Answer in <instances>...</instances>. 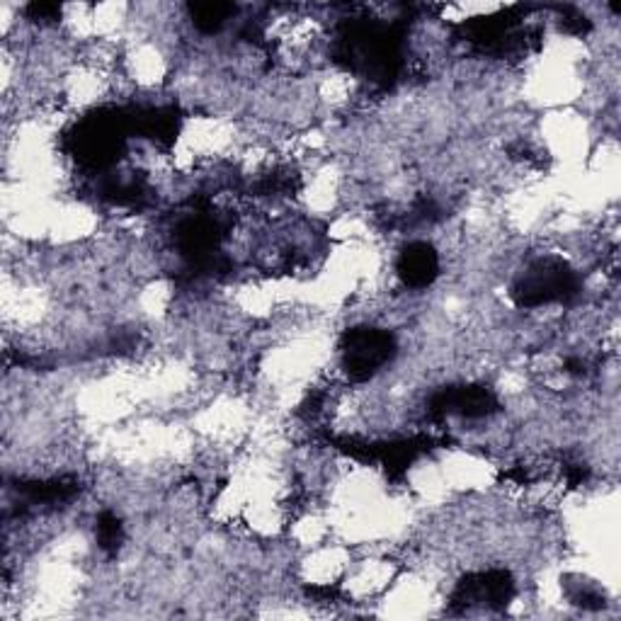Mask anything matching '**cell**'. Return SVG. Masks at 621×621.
I'll return each instance as SVG.
<instances>
[{"mask_svg":"<svg viewBox=\"0 0 621 621\" xmlns=\"http://www.w3.org/2000/svg\"><path fill=\"white\" fill-rule=\"evenodd\" d=\"M576 294V277L558 260H540L522 274L515 284V298L520 306H544L566 302Z\"/></svg>","mask_w":621,"mask_h":621,"instance_id":"1","label":"cell"},{"mask_svg":"<svg viewBox=\"0 0 621 621\" xmlns=\"http://www.w3.org/2000/svg\"><path fill=\"white\" fill-rule=\"evenodd\" d=\"M393 352V338L384 330L357 328L345 336L342 364L352 379H369L377 369L389 362Z\"/></svg>","mask_w":621,"mask_h":621,"instance_id":"2","label":"cell"},{"mask_svg":"<svg viewBox=\"0 0 621 621\" xmlns=\"http://www.w3.org/2000/svg\"><path fill=\"white\" fill-rule=\"evenodd\" d=\"M437 413H457L464 417H483L498 408V401L486 386H461L439 393L435 399Z\"/></svg>","mask_w":621,"mask_h":621,"instance_id":"3","label":"cell"},{"mask_svg":"<svg viewBox=\"0 0 621 621\" xmlns=\"http://www.w3.org/2000/svg\"><path fill=\"white\" fill-rule=\"evenodd\" d=\"M439 272V258L433 246L427 243H411L399 258V274L401 280L421 290V286L433 284Z\"/></svg>","mask_w":621,"mask_h":621,"instance_id":"4","label":"cell"},{"mask_svg":"<svg viewBox=\"0 0 621 621\" xmlns=\"http://www.w3.org/2000/svg\"><path fill=\"white\" fill-rule=\"evenodd\" d=\"M236 13V8L229 3H195L189 6V18H193L195 28L205 34L219 32L226 20Z\"/></svg>","mask_w":621,"mask_h":621,"instance_id":"5","label":"cell"},{"mask_svg":"<svg viewBox=\"0 0 621 621\" xmlns=\"http://www.w3.org/2000/svg\"><path fill=\"white\" fill-rule=\"evenodd\" d=\"M98 540L102 548H117L119 542H122V522L117 520V515L112 512H105L98 520Z\"/></svg>","mask_w":621,"mask_h":621,"instance_id":"6","label":"cell"}]
</instances>
